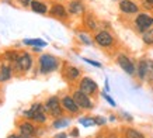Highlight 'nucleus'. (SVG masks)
<instances>
[{
  "label": "nucleus",
  "mask_w": 153,
  "mask_h": 138,
  "mask_svg": "<svg viewBox=\"0 0 153 138\" xmlns=\"http://www.w3.org/2000/svg\"><path fill=\"white\" fill-rule=\"evenodd\" d=\"M59 59L56 56L51 55V54H42L39 56V72L42 75H48L52 74L59 69Z\"/></svg>",
  "instance_id": "nucleus-1"
},
{
  "label": "nucleus",
  "mask_w": 153,
  "mask_h": 138,
  "mask_svg": "<svg viewBox=\"0 0 153 138\" xmlns=\"http://www.w3.org/2000/svg\"><path fill=\"white\" fill-rule=\"evenodd\" d=\"M94 42L97 44L100 48H112L115 44V38L112 37V34L108 30H98L94 34Z\"/></svg>",
  "instance_id": "nucleus-2"
},
{
  "label": "nucleus",
  "mask_w": 153,
  "mask_h": 138,
  "mask_svg": "<svg viewBox=\"0 0 153 138\" xmlns=\"http://www.w3.org/2000/svg\"><path fill=\"white\" fill-rule=\"evenodd\" d=\"M134 26L135 30L142 34L146 30L153 27V16H150L148 13H138L136 17L134 19Z\"/></svg>",
  "instance_id": "nucleus-3"
},
{
  "label": "nucleus",
  "mask_w": 153,
  "mask_h": 138,
  "mask_svg": "<svg viewBox=\"0 0 153 138\" xmlns=\"http://www.w3.org/2000/svg\"><path fill=\"white\" fill-rule=\"evenodd\" d=\"M62 101L59 100L58 96H51L47 100V103L44 104V109H45V113L51 114L52 117H62Z\"/></svg>",
  "instance_id": "nucleus-4"
},
{
  "label": "nucleus",
  "mask_w": 153,
  "mask_h": 138,
  "mask_svg": "<svg viewBox=\"0 0 153 138\" xmlns=\"http://www.w3.org/2000/svg\"><path fill=\"white\" fill-rule=\"evenodd\" d=\"M115 61H117V64H118V66H121V69H122L125 74L129 75V76H134V75L136 74V65L134 64V61L131 59L128 55H125V54H118Z\"/></svg>",
  "instance_id": "nucleus-5"
},
{
  "label": "nucleus",
  "mask_w": 153,
  "mask_h": 138,
  "mask_svg": "<svg viewBox=\"0 0 153 138\" xmlns=\"http://www.w3.org/2000/svg\"><path fill=\"white\" fill-rule=\"evenodd\" d=\"M14 69L19 70V72H28L30 69L33 68V58L28 52H23L19 54L17 61H14Z\"/></svg>",
  "instance_id": "nucleus-6"
},
{
  "label": "nucleus",
  "mask_w": 153,
  "mask_h": 138,
  "mask_svg": "<svg viewBox=\"0 0 153 138\" xmlns=\"http://www.w3.org/2000/svg\"><path fill=\"white\" fill-rule=\"evenodd\" d=\"M79 90H82L88 96H94V94L98 93V85L91 78L84 76V78H82L79 80Z\"/></svg>",
  "instance_id": "nucleus-7"
},
{
  "label": "nucleus",
  "mask_w": 153,
  "mask_h": 138,
  "mask_svg": "<svg viewBox=\"0 0 153 138\" xmlns=\"http://www.w3.org/2000/svg\"><path fill=\"white\" fill-rule=\"evenodd\" d=\"M72 97H73L74 101L77 103V106H79L80 109H83V110H90V109H93L94 107V103L91 101L90 96L86 94V93H83L82 90H76V92H73Z\"/></svg>",
  "instance_id": "nucleus-8"
},
{
  "label": "nucleus",
  "mask_w": 153,
  "mask_h": 138,
  "mask_svg": "<svg viewBox=\"0 0 153 138\" xmlns=\"http://www.w3.org/2000/svg\"><path fill=\"white\" fill-rule=\"evenodd\" d=\"M120 11L124 14H128V16H132V14H138L139 13V6L136 4L132 0H120Z\"/></svg>",
  "instance_id": "nucleus-9"
},
{
  "label": "nucleus",
  "mask_w": 153,
  "mask_h": 138,
  "mask_svg": "<svg viewBox=\"0 0 153 138\" xmlns=\"http://www.w3.org/2000/svg\"><path fill=\"white\" fill-rule=\"evenodd\" d=\"M68 11L72 16H80V14L86 13V6L82 0H70L69 4H68Z\"/></svg>",
  "instance_id": "nucleus-10"
},
{
  "label": "nucleus",
  "mask_w": 153,
  "mask_h": 138,
  "mask_svg": "<svg viewBox=\"0 0 153 138\" xmlns=\"http://www.w3.org/2000/svg\"><path fill=\"white\" fill-rule=\"evenodd\" d=\"M49 14H51L52 17L58 19V20H66L68 19L69 11H68V9H66L63 4H60V3H55V4L49 9Z\"/></svg>",
  "instance_id": "nucleus-11"
},
{
  "label": "nucleus",
  "mask_w": 153,
  "mask_h": 138,
  "mask_svg": "<svg viewBox=\"0 0 153 138\" xmlns=\"http://www.w3.org/2000/svg\"><path fill=\"white\" fill-rule=\"evenodd\" d=\"M60 101H62L63 109H65L66 111H69L70 114H77V113H79L80 107L77 106V103L74 101V99L72 96H63L60 99Z\"/></svg>",
  "instance_id": "nucleus-12"
},
{
  "label": "nucleus",
  "mask_w": 153,
  "mask_h": 138,
  "mask_svg": "<svg viewBox=\"0 0 153 138\" xmlns=\"http://www.w3.org/2000/svg\"><path fill=\"white\" fill-rule=\"evenodd\" d=\"M148 74H149V59L142 58L136 65V76L139 78V80H148Z\"/></svg>",
  "instance_id": "nucleus-13"
},
{
  "label": "nucleus",
  "mask_w": 153,
  "mask_h": 138,
  "mask_svg": "<svg viewBox=\"0 0 153 138\" xmlns=\"http://www.w3.org/2000/svg\"><path fill=\"white\" fill-rule=\"evenodd\" d=\"M80 69L76 68V66H73V65H68L65 68V72H63V76H65V79L68 80V82L73 83V82H77L80 79Z\"/></svg>",
  "instance_id": "nucleus-14"
},
{
  "label": "nucleus",
  "mask_w": 153,
  "mask_h": 138,
  "mask_svg": "<svg viewBox=\"0 0 153 138\" xmlns=\"http://www.w3.org/2000/svg\"><path fill=\"white\" fill-rule=\"evenodd\" d=\"M19 131L21 135H25V137H33L35 135V127H34L31 123H27V121H24L21 124L19 125Z\"/></svg>",
  "instance_id": "nucleus-15"
},
{
  "label": "nucleus",
  "mask_w": 153,
  "mask_h": 138,
  "mask_svg": "<svg viewBox=\"0 0 153 138\" xmlns=\"http://www.w3.org/2000/svg\"><path fill=\"white\" fill-rule=\"evenodd\" d=\"M30 6H31V9H33L34 13H38V14H47V13H49L48 6L45 4V3L39 2V0H33Z\"/></svg>",
  "instance_id": "nucleus-16"
},
{
  "label": "nucleus",
  "mask_w": 153,
  "mask_h": 138,
  "mask_svg": "<svg viewBox=\"0 0 153 138\" xmlns=\"http://www.w3.org/2000/svg\"><path fill=\"white\" fill-rule=\"evenodd\" d=\"M83 23L86 26L87 30L90 31H94V30H97V21H96V17H94L91 13H86L83 17Z\"/></svg>",
  "instance_id": "nucleus-17"
},
{
  "label": "nucleus",
  "mask_w": 153,
  "mask_h": 138,
  "mask_svg": "<svg viewBox=\"0 0 153 138\" xmlns=\"http://www.w3.org/2000/svg\"><path fill=\"white\" fill-rule=\"evenodd\" d=\"M23 44H25V45H31V46H39V48H42V46H47V41H44V40H41V38H25L23 41Z\"/></svg>",
  "instance_id": "nucleus-18"
},
{
  "label": "nucleus",
  "mask_w": 153,
  "mask_h": 138,
  "mask_svg": "<svg viewBox=\"0 0 153 138\" xmlns=\"http://www.w3.org/2000/svg\"><path fill=\"white\" fill-rule=\"evenodd\" d=\"M10 78H11V66L1 65V68H0V82H7Z\"/></svg>",
  "instance_id": "nucleus-19"
},
{
  "label": "nucleus",
  "mask_w": 153,
  "mask_h": 138,
  "mask_svg": "<svg viewBox=\"0 0 153 138\" xmlns=\"http://www.w3.org/2000/svg\"><path fill=\"white\" fill-rule=\"evenodd\" d=\"M140 37H142L143 44H146V45H153V27L146 30L145 32H142Z\"/></svg>",
  "instance_id": "nucleus-20"
},
{
  "label": "nucleus",
  "mask_w": 153,
  "mask_h": 138,
  "mask_svg": "<svg viewBox=\"0 0 153 138\" xmlns=\"http://www.w3.org/2000/svg\"><path fill=\"white\" fill-rule=\"evenodd\" d=\"M125 138H145L143 134L136 128H125Z\"/></svg>",
  "instance_id": "nucleus-21"
},
{
  "label": "nucleus",
  "mask_w": 153,
  "mask_h": 138,
  "mask_svg": "<svg viewBox=\"0 0 153 138\" xmlns=\"http://www.w3.org/2000/svg\"><path fill=\"white\" fill-rule=\"evenodd\" d=\"M70 123L69 118H63V117H58V118L53 121V127L55 128H63V127H68Z\"/></svg>",
  "instance_id": "nucleus-22"
},
{
  "label": "nucleus",
  "mask_w": 153,
  "mask_h": 138,
  "mask_svg": "<svg viewBox=\"0 0 153 138\" xmlns=\"http://www.w3.org/2000/svg\"><path fill=\"white\" fill-rule=\"evenodd\" d=\"M77 38H79L80 41L83 42L84 45H91V44H93V40H91V38L88 37L87 34H86V32H83V31H79V32H77Z\"/></svg>",
  "instance_id": "nucleus-23"
},
{
  "label": "nucleus",
  "mask_w": 153,
  "mask_h": 138,
  "mask_svg": "<svg viewBox=\"0 0 153 138\" xmlns=\"http://www.w3.org/2000/svg\"><path fill=\"white\" fill-rule=\"evenodd\" d=\"M80 123L84 127H90V125H96V121H94V117H83L80 118Z\"/></svg>",
  "instance_id": "nucleus-24"
},
{
  "label": "nucleus",
  "mask_w": 153,
  "mask_h": 138,
  "mask_svg": "<svg viewBox=\"0 0 153 138\" xmlns=\"http://www.w3.org/2000/svg\"><path fill=\"white\" fill-rule=\"evenodd\" d=\"M102 97H104V99H105V100L108 101V104H110V106H112V107H117V103H115V101H114V99H112V97L110 96V94H108V93H107V92H102Z\"/></svg>",
  "instance_id": "nucleus-25"
},
{
  "label": "nucleus",
  "mask_w": 153,
  "mask_h": 138,
  "mask_svg": "<svg viewBox=\"0 0 153 138\" xmlns=\"http://www.w3.org/2000/svg\"><path fill=\"white\" fill-rule=\"evenodd\" d=\"M84 62H87L88 65H93V66H96V68H102L101 64L98 62V61H93V59H88V58H83Z\"/></svg>",
  "instance_id": "nucleus-26"
},
{
  "label": "nucleus",
  "mask_w": 153,
  "mask_h": 138,
  "mask_svg": "<svg viewBox=\"0 0 153 138\" xmlns=\"http://www.w3.org/2000/svg\"><path fill=\"white\" fill-rule=\"evenodd\" d=\"M94 121H96V125H104L107 123V118L100 117V116H96V117H94Z\"/></svg>",
  "instance_id": "nucleus-27"
},
{
  "label": "nucleus",
  "mask_w": 153,
  "mask_h": 138,
  "mask_svg": "<svg viewBox=\"0 0 153 138\" xmlns=\"http://www.w3.org/2000/svg\"><path fill=\"white\" fill-rule=\"evenodd\" d=\"M23 116L25 117V118H30V120H34V111L30 109V110H25L23 111Z\"/></svg>",
  "instance_id": "nucleus-28"
},
{
  "label": "nucleus",
  "mask_w": 153,
  "mask_h": 138,
  "mask_svg": "<svg viewBox=\"0 0 153 138\" xmlns=\"http://www.w3.org/2000/svg\"><path fill=\"white\" fill-rule=\"evenodd\" d=\"M53 138H68V134L66 133H59V134H56Z\"/></svg>",
  "instance_id": "nucleus-29"
},
{
  "label": "nucleus",
  "mask_w": 153,
  "mask_h": 138,
  "mask_svg": "<svg viewBox=\"0 0 153 138\" xmlns=\"http://www.w3.org/2000/svg\"><path fill=\"white\" fill-rule=\"evenodd\" d=\"M7 138H28V137H25V135H21V134H20V135H16V134H11V135H9V137Z\"/></svg>",
  "instance_id": "nucleus-30"
},
{
  "label": "nucleus",
  "mask_w": 153,
  "mask_h": 138,
  "mask_svg": "<svg viewBox=\"0 0 153 138\" xmlns=\"http://www.w3.org/2000/svg\"><path fill=\"white\" fill-rule=\"evenodd\" d=\"M104 92H110V85H108V79H105V85H104Z\"/></svg>",
  "instance_id": "nucleus-31"
},
{
  "label": "nucleus",
  "mask_w": 153,
  "mask_h": 138,
  "mask_svg": "<svg viewBox=\"0 0 153 138\" xmlns=\"http://www.w3.org/2000/svg\"><path fill=\"white\" fill-rule=\"evenodd\" d=\"M31 2H33V0H20V3H21L23 6H28V4H31Z\"/></svg>",
  "instance_id": "nucleus-32"
},
{
  "label": "nucleus",
  "mask_w": 153,
  "mask_h": 138,
  "mask_svg": "<svg viewBox=\"0 0 153 138\" xmlns=\"http://www.w3.org/2000/svg\"><path fill=\"white\" fill-rule=\"evenodd\" d=\"M72 135H73V137H77V135H79V130L73 128V130H72Z\"/></svg>",
  "instance_id": "nucleus-33"
},
{
  "label": "nucleus",
  "mask_w": 153,
  "mask_h": 138,
  "mask_svg": "<svg viewBox=\"0 0 153 138\" xmlns=\"http://www.w3.org/2000/svg\"><path fill=\"white\" fill-rule=\"evenodd\" d=\"M108 138H118V137H117V135H115V134H114V133H111V134H110V135H108Z\"/></svg>",
  "instance_id": "nucleus-34"
},
{
  "label": "nucleus",
  "mask_w": 153,
  "mask_h": 138,
  "mask_svg": "<svg viewBox=\"0 0 153 138\" xmlns=\"http://www.w3.org/2000/svg\"><path fill=\"white\" fill-rule=\"evenodd\" d=\"M96 138H104V137H102V134H98V135H97Z\"/></svg>",
  "instance_id": "nucleus-35"
},
{
  "label": "nucleus",
  "mask_w": 153,
  "mask_h": 138,
  "mask_svg": "<svg viewBox=\"0 0 153 138\" xmlns=\"http://www.w3.org/2000/svg\"><path fill=\"white\" fill-rule=\"evenodd\" d=\"M148 3H150V4H153V0H146Z\"/></svg>",
  "instance_id": "nucleus-36"
},
{
  "label": "nucleus",
  "mask_w": 153,
  "mask_h": 138,
  "mask_svg": "<svg viewBox=\"0 0 153 138\" xmlns=\"http://www.w3.org/2000/svg\"><path fill=\"white\" fill-rule=\"evenodd\" d=\"M149 83H152V85H153V78L150 79V80H149Z\"/></svg>",
  "instance_id": "nucleus-37"
}]
</instances>
